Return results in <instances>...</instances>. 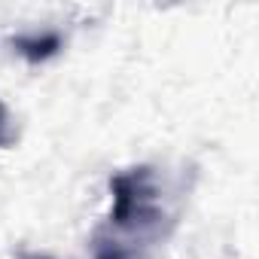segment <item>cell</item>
<instances>
[{
  "instance_id": "6da1fadb",
  "label": "cell",
  "mask_w": 259,
  "mask_h": 259,
  "mask_svg": "<svg viewBox=\"0 0 259 259\" xmlns=\"http://www.w3.org/2000/svg\"><path fill=\"white\" fill-rule=\"evenodd\" d=\"M110 223L125 232H156L162 223L159 183L153 168H132L110 177Z\"/></svg>"
},
{
  "instance_id": "5b68a950",
  "label": "cell",
  "mask_w": 259,
  "mask_h": 259,
  "mask_svg": "<svg viewBox=\"0 0 259 259\" xmlns=\"http://www.w3.org/2000/svg\"><path fill=\"white\" fill-rule=\"evenodd\" d=\"M31 259H46V256H31Z\"/></svg>"
},
{
  "instance_id": "277c9868",
  "label": "cell",
  "mask_w": 259,
  "mask_h": 259,
  "mask_svg": "<svg viewBox=\"0 0 259 259\" xmlns=\"http://www.w3.org/2000/svg\"><path fill=\"white\" fill-rule=\"evenodd\" d=\"M10 141V113H7V107L0 104V147H4Z\"/></svg>"
},
{
  "instance_id": "7a4b0ae2",
  "label": "cell",
  "mask_w": 259,
  "mask_h": 259,
  "mask_svg": "<svg viewBox=\"0 0 259 259\" xmlns=\"http://www.w3.org/2000/svg\"><path fill=\"white\" fill-rule=\"evenodd\" d=\"M13 46H16V52H19L22 58H28L31 64H40V61L52 58V55L61 49V34H55V31H43V34H22V37H16V40H13Z\"/></svg>"
},
{
  "instance_id": "3957f363",
  "label": "cell",
  "mask_w": 259,
  "mask_h": 259,
  "mask_svg": "<svg viewBox=\"0 0 259 259\" xmlns=\"http://www.w3.org/2000/svg\"><path fill=\"white\" fill-rule=\"evenodd\" d=\"M95 259H132V253H128L122 244H116V241L98 238V244H95Z\"/></svg>"
}]
</instances>
